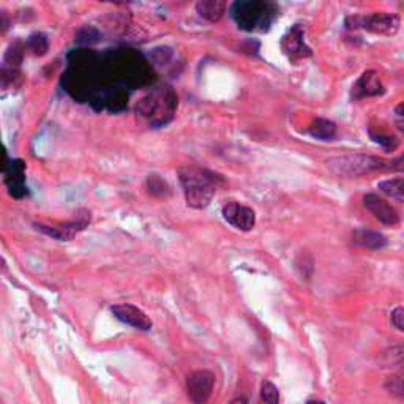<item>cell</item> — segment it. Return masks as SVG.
I'll return each instance as SVG.
<instances>
[{"label":"cell","mask_w":404,"mask_h":404,"mask_svg":"<svg viewBox=\"0 0 404 404\" xmlns=\"http://www.w3.org/2000/svg\"><path fill=\"white\" fill-rule=\"evenodd\" d=\"M348 29H363L370 34L392 36L400 30L401 19L395 13H373L349 16L346 19Z\"/></svg>","instance_id":"5"},{"label":"cell","mask_w":404,"mask_h":404,"mask_svg":"<svg viewBox=\"0 0 404 404\" xmlns=\"http://www.w3.org/2000/svg\"><path fill=\"white\" fill-rule=\"evenodd\" d=\"M111 313L114 315L116 319H118L123 324L131 326L138 330L147 332L152 328V321L150 317L144 313L141 308L134 306L131 304H118L111 308Z\"/></svg>","instance_id":"10"},{"label":"cell","mask_w":404,"mask_h":404,"mask_svg":"<svg viewBox=\"0 0 404 404\" xmlns=\"http://www.w3.org/2000/svg\"><path fill=\"white\" fill-rule=\"evenodd\" d=\"M370 136H371V139H373V141L376 142V144H379L382 149H385V150H395L396 147H398V139L393 136V134H390V133H385V131H381V130H373V128H370Z\"/></svg>","instance_id":"19"},{"label":"cell","mask_w":404,"mask_h":404,"mask_svg":"<svg viewBox=\"0 0 404 404\" xmlns=\"http://www.w3.org/2000/svg\"><path fill=\"white\" fill-rule=\"evenodd\" d=\"M3 182L10 196L14 199H23L29 195L25 185V163L23 160H7L3 164Z\"/></svg>","instance_id":"7"},{"label":"cell","mask_w":404,"mask_h":404,"mask_svg":"<svg viewBox=\"0 0 404 404\" xmlns=\"http://www.w3.org/2000/svg\"><path fill=\"white\" fill-rule=\"evenodd\" d=\"M352 244L365 250H381L387 245V237L374 231L357 229L352 233Z\"/></svg>","instance_id":"15"},{"label":"cell","mask_w":404,"mask_h":404,"mask_svg":"<svg viewBox=\"0 0 404 404\" xmlns=\"http://www.w3.org/2000/svg\"><path fill=\"white\" fill-rule=\"evenodd\" d=\"M392 172H404V153L392 160Z\"/></svg>","instance_id":"26"},{"label":"cell","mask_w":404,"mask_h":404,"mask_svg":"<svg viewBox=\"0 0 404 404\" xmlns=\"http://www.w3.org/2000/svg\"><path fill=\"white\" fill-rule=\"evenodd\" d=\"M392 324L395 326L398 330L404 332V308L403 306H398L392 311Z\"/></svg>","instance_id":"25"},{"label":"cell","mask_w":404,"mask_h":404,"mask_svg":"<svg viewBox=\"0 0 404 404\" xmlns=\"http://www.w3.org/2000/svg\"><path fill=\"white\" fill-rule=\"evenodd\" d=\"M100 40V32L95 27H83L76 32V43L79 45H95Z\"/></svg>","instance_id":"21"},{"label":"cell","mask_w":404,"mask_h":404,"mask_svg":"<svg viewBox=\"0 0 404 404\" xmlns=\"http://www.w3.org/2000/svg\"><path fill=\"white\" fill-rule=\"evenodd\" d=\"M222 215L231 226H234V228L239 231H244V233L251 231L256 224L255 210L239 202L226 204L222 209Z\"/></svg>","instance_id":"9"},{"label":"cell","mask_w":404,"mask_h":404,"mask_svg":"<svg viewBox=\"0 0 404 404\" xmlns=\"http://www.w3.org/2000/svg\"><path fill=\"white\" fill-rule=\"evenodd\" d=\"M215 374L207 370H198L188 376L187 390L193 403H206L213 392Z\"/></svg>","instance_id":"8"},{"label":"cell","mask_w":404,"mask_h":404,"mask_svg":"<svg viewBox=\"0 0 404 404\" xmlns=\"http://www.w3.org/2000/svg\"><path fill=\"white\" fill-rule=\"evenodd\" d=\"M327 168L339 177H362L378 171L392 172V160L363 153H346L328 158Z\"/></svg>","instance_id":"2"},{"label":"cell","mask_w":404,"mask_h":404,"mask_svg":"<svg viewBox=\"0 0 404 404\" xmlns=\"http://www.w3.org/2000/svg\"><path fill=\"white\" fill-rule=\"evenodd\" d=\"M378 362L382 368L392 370L395 371L396 374L404 376V344H398V346L385 349V351L379 355Z\"/></svg>","instance_id":"14"},{"label":"cell","mask_w":404,"mask_h":404,"mask_svg":"<svg viewBox=\"0 0 404 404\" xmlns=\"http://www.w3.org/2000/svg\"><path fill=\"white\" fill-rule=\"evenodd\" d=\"M27 46H29V50L34 52L35 56H43V54H46L47 47H50V41H47L46 35L34 34L30 35L29 40H27Z\"/></svg>","instance_id":"20"},{"label":"cell","mask_w":404,"mask_h":404,"mask_svg":"<svg viewBox=\"0 0 404 404\" xmlns=\"http://www.w3.org/2000/svg\"><path fill=\"white\" fill-rule=\"evenodd\" d=\"M90 223V212L87 210H79L76 217H74L72 222L62 223V224H41L36 223L35 229L40 231V233L52 237V239L61 240V242H70L76 237L81 231H84Z\"/></svg>","instance_id":"6"},{"label":"cell","mask_w":404,"mask_h":404,"mask_svg":"<svg viewBox=\"0 0 404 404\" xmlns=\"http://www.w3.org/2000/svg\"><path fill=\"white\" fill-rule=\"evenodd\" d=\"M310 134L321 141H328L337 134L335 122L328 120V118H316L310 125Z\"/></svg>","instance_id":"17"},{"label":"cell","mask_w":404,"mask_h":404,"mask_svg":"<svg viewBox=\"0 0 404 404\" xmlns=\"http://www.w3.org/2000/svg\"><path fill=\"white\" fill-rule=\"evenodd\" d=\"M385 390L395 395L398 398H403L404 400V376L401 374H393L389 379L385 381Z\"/></svg>","instance_id":"22"},{"label":"cell","mask_w":404,"mask_h":404,"mask_svg":"<svg viewBox=\"0 0 404 404\" xmlns=\"http://www.w3.org/2000/svg\"><path fill=\"white\" fill-rule=\"evenodd\" d=\"M378 188L384 193L385 196L396 199V201L400 202H404V177L382 180L378 183Z\"/></svg>","instance_id":"18"},{"label":"cell","mask_w":404,"mask_h":404,"mask_svg":"<svg viewBox=\"0 0 404 404\" xmlns=\"http://www.w3.org/2000/svg\"><path fill=\"white\" fill-rule=\"evenodd\" d=\"M177 172L187 204L193 209H206L224 183L222 176L198 166H182Z\"/></svg>","instance_id":"1"},{"label":"cell","mask_w":404,"mask_h":404,"mask_svg":"<svg viewBox=\"0 0 404 404\" xmlns=\"http://www.w3.org/2000/svg\"><path fill=\"white\" fill-rule=\"evenodd\" d=\"M196 12L209 23H218L226 13V0H199Z\"/></svg>","instance_id":"16"},{"label":"cell","mask_w":404,"mask_h":404,"mask_svg":"<svg viewBox=\"0 0 404 404\" xmlns=\"http://www.w3.org/2000/svg\"><path fill=\"white\" fill-rule=\"evenodd\" d=\"M281 50L289 59L297 61V59H305L311 56V50L305 45L304 40V29L299 24H295L281 40Z\"/></svg>","instance_id":"12"},{"label":"cell","mask_w":404,"mask_h":404,"mask_svg":"<svg viewBox=\"0 0 404 404\" xmlns=\"http://www.w3.org/2000/svg\"><path fill=\"white\" fill-rule=\"evenodd\" d=\"M147 183H149L150 191H152L153 195H157V196H164V193L169 190V187L166 185V182L161 180L158 176H150Z\"/></svg>","instance_id":"24"},{"label":"cell","mask_w":404,"mask_h":404,"mask_svg":"<svg viewBox=\"0 0 404 404\" xmlns=\"http://www.w3.org/2000/svg\"><path fill=\"white\" fill-rule=\"evenodd\" d=\"M395 112H396L398 116L404 117V101H403V103H400V105H398V106L395 107Z\"/></svg>","instance_id":"27"},{"label":"cell","mask_w":404,"mask_h":404,"mask_svg":"<svg viewBox=\"0 0 404 404\" xmlns=\"http://www.w3.org/2000/svg\"><path fill=\"white\" fill-rule=\"evenodd\" d=\"M261 400L268 404H277L279 401V393L278 389L275 387L270 381L262 382L261 387Z\"/></svg>","instance_id":"23"},{"label":"cell","mask_w":404,"mask_h":404,"mask_svg":"<svg viewBox=\"0 0 404 404\" xmlns=\"http://www.w3.org/2000/svg\"><path fill=\"white\" fill-rule=\"evenodd\" d=\"M273 8L266 0H235L231 16L242 30H267L273 21Z\"/></svg>","instance_id":"4"},{"label":"cell","mask_w":404,"mask_h":404,"mask_svg":"<svg viewBox=\"0 0 404 404\" xmlns=\"http://www.w3.org/2000/svg\"><path fill=\"white\" fill-rule=\"evenodd\" d=\"M363 204L374 215V218L379 220L382 224L396 226L400 223V213H398V210L378 195H373V193L366 195L363 198Z\"/></svg>","instance_id":"11"},{"label":"cell","mask_w":404,"mask_h":404,"mask_svg":"<svg viewBox=\"0 0 404 404\" xmlns=\"http://www.w3.org/2000/svg\"><path fill=\"white\" fill-rule=\"evenodd\" d=\"M177 96L171 87H160L150 92L136 106L138 116L145 118L152 127H161L168 123L174 116Z\"/></svg>","instance_id":"3"},{"label":"cell","mask_w":404,"mask_h":404,"mask_svg":"<svg viewBox=\"0 0 404 404\" xmlns=\"http://www.w3.org/2000/svg\"><path fill=\"white\" fill-rule=\"evenodd\" d=\"M385 92L384 85L381 83L379 73L374 70H368L362 76L357 79V83L352 85V98L354 100H362L366 96H378Z\"/></svg>","instance_id":"13"}]
</instances>
